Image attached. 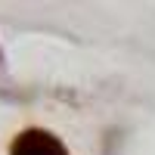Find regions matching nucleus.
Instances as JSON below:
<instances>
[{"label":"nucleus","mask_w":155,"mask_h":155,"mask_svg":"<svg viewBox=\"0 0 155 155\" xmlns=\"http://www.w3.org/2000/svg\"><path fill=\"white\" fill-rule=\"evenodd\" d=\"M9 155H68V149L62 146V140L53 137L50 130L31 127V130H22L16 140H12Z\"/></svg>","instance_id":"1"}]
</instances>
